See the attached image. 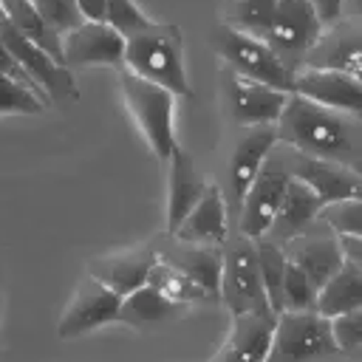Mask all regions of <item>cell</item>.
<instances>
[{"label":"cell","instance_id":"obj_5","mask_svg":"<svg viewBox=\"0 0 362 362\" xmlns=\"http://www.w3.org/2000/svg\"><path fill=\"white\" fill-rule=\"evenodd\" d=\"M209 42L229 71L249 76V79H257V82L277 88L283 93H291V71L257 37H252L240 28H232L226 23H218L209 34Z\"/></svg>","mask_w":362,"mask_h":362},{"label":"cell","instance_id":"obj_34","mask_svg":"<svg viewBox=\"0 0 362 362\" xmlns=\"http://www.w3.org/2000/svg\"><path fill=\"white\" fill-rule=\"evenodd\" d=\"M328 325H331V337L337 342V351L348 354V356H356L359 348H362V311L331 317Z\"/></svg>","mask_w":362,"mask_h":362},{"label":"cell","instance_id":"obj_9","mask_svg":"<svg viewBox=\"0 0 362 362\" xmlns=\"http://www.w3.org/2000/svg\"><path fill=\"white\" fill-rule=\"evenodd\" d=\"M277 147V133L274 124H257V127H246L243 136L235 141L232 147V158H229V175H226V223L235 226L243 195L249 189V184L255 181V175L260 173L263 161L269 158V153Z\"/></svg>","mask_w":362,"mask_h":362},{"label":"cell","instance_id":"obj_10","mask_svg":"<svg viewBox=\"0 0 362 362\" xmlns=\"http://www.w3.org/2000/svg\"><path fill=\"white\" fill-rule=\"evenodd\" d=\"M0 42L11 51V57L45 90V96L51 102H74V99H79L74 74L65 65H59L57 59H51L42 48H37L34 42H28L3 14H0Z\"/></svg>","mask_w":362,"mask_h":362},{"label":"cell","instance_id":"obj_29","mask_svg":"<svg viewBox=\"0 0 362 362\" xmlns=\"http://www.w3.org/2000/svg\"><path fill=\"white\" fill-rule=\"evenodd\" d=\"M274 8H277V0H229L226 25L240 28V31L257 37L269 25Z\"/></svg>","mask_w":362,"mask_h":362},{"label":"cell","instance_id":"obj_37","mask_svg":"<svg viewBox=\"0 0 362 362\" xmlns=\"http://www.w3.org/2000/svg\"><path fill=\"white\" fill-rule=\"evenodd\" d=\"M308 3L314 6L320 23H322V25H331V23L339 20V14H342V3H345V0H308Z\"/></svg>","mask_w":362,"mask_h":362},{"label":"cell","instance_id":"obj_1","mask_svg":"<svg viewBox=\"0 0 362 362\" xmlns=\"http://www.w3.org/2000/svg\"><path fill=\"white\" fill-rule=\"evenodd\" d=\"M277 141L288 144L294 153L337 161L345 167L359 164V119L322 107L297 93L286 96V105L274 122Z\"/></svg>","mask_w":362,"mask_h":362},{"label":"cell","instance_id":"obj_18","mask_svg":"<svg viewBox=\"0 0 362 362\" xmlns=\"http://www.w3.org/2000/svg\"><path fill=\"white\" fill-rule=\"evenodd\" d=\"M359 45L362 34L356 20L331 23V28L317 37L311 51L303 59V68H322V71H342L351 76H359Z\"/></svg>","mask_w":362,"mask_h":362},{"label":"cell","instance_id":"obj_36","mask_svg":"<svg viewBox=\"0 0 362 362\" xmlns=\"http://www.w3.org/2000/svg\"><path fill=\"white\" fill-rule=\"evenodd\" d=\"M0 76H8V79H14V82H20V85H23V88H28L37 99H42L45 105H51V99L45 96V90H42V88H40V85H37V82L23 71V65L11 57V51H8L3 42H0Z\"/></svg>","mask_w":362,"mask_h":362},{"label":"cell","instance_id":"obj_4","mask_svg":"<svg viewBox=\"0 0 362 362\" xmlns=\"http://www.w3.org/2000/svg\"><path fill=\"white\" fill-rule=\"evenodd\" d=\"M334 354L339 351L328 317H320L317 311H280L263 362H317Z\"/></svg>","mask_w":362,"mask_h":362},{"label":"cell","instance_id":"obj_27","mask_svg":"<svg viewBox=\"0 0 362 362\" xmlns=\"http://www.w3.org/2000/svg\"><path fill=\"white\" fill-rule=\"evenodd\" d=\"M147 286H153L158 294H164L167 300H173V303H178V305L218 300L212 291H206L204 286H198L195 280H189L184 272H178L175 266H170V263H164V260H158V257H156V263L150 266Z\"/></svg>","mask_w":362,"mask_h":362},{"label":"cell","instance_id":"obj_32","mask_svg":"<svg viewBox=\"0 0 362 362\" xmlns=\"http://www.w3.org/2000/svg\"><path fill=\"white\" fill-rule=\"evenodd\" d=\"M105 23L113 25L122 37H130L153 25V20L136 6V0H105Z\"/></svg>","mask_w":362,"mask_h":362},{"label":"cell","instance_id":"obj_11","mask_svg":"<svg viewBox=\"0 0 362 362\" xmlns=\"http://www.w3.org/2000/svg\"><path fill=\"white\" fill-rule=\"evenodd\" d=\"M221 85H223V93H226L229 119L240 127L274 124L283 105H286V96H288V93L277 90V88H269L257 79L240 76V74L229 71L226 65L221 71Z\"/></svg>","mask_w":362,"mask_h":362},{"label":"cell","instance_id":"obj_8","mask_svg":"<svg viewBox=\"0 0 362 362\" xmlns=\"http://www.w3.org/2000/svg\"><path fill=\"white\" fill-rule=\"evenodd\" d=\"M272 156V153H269ZM291 175H288V167L283 158H266L260 173L255 175V181L249 184L246 195H243V204H240V212H238V221H235V229L238 235L249 238V240H257L266 235L283 195H286V187H288Z\"/></svg>","mask_w":362,"mask_h":362},{"label":"cell","instance_id":"obj_23","mask_svg":"<svg viewBox=\"0 0 362 362\" xmlns=\"http://www.w3.org/2000/svg\"><path fill=\"white\" fill-rule=\"evenodd\" d=\"M314 311L320 317H339L362 311V263L342 260V266L317 288Z\"/></svg>","mask_w":362,"mask_h":362},{"label":"cell","instance_id":"obj_15","mask_svg":"<svg viewBox=\"0 0 362 362\" xmlns=\"http://www.w3.org/2000/svg\"><path fill=\"white\" fill-rule=\"evenodd\" d=\"M62 62L65 68L79 65H116L124 62V37L107 23H82L62 34Z\"/></svg>","mask_w":362,"mask_h":362},{"label":"cell","instance_id":"obj_31","mask_svg":"<svg viewBox=\"0 0 362 362\" xmlns=\"http://www.w3.org/2000/svg\"><path fill=\"white\" fill-rule=\"evenodd\" d=\"M283 311H314V297L317 288L311 280L286 257V272H283Z\"/></svg>","mask_w":362,"mask_h":362},{"label":"cell","instance_id":"obj_7","mask_svg":"<svg viewBox=\"0 0 362 362\" xmlns=\"http://www.w3.org/2000/svg\"><path fill=\"white\" fill-rule=\"evenodd\" d=\"M221 286L218 300L229 308V314H246V311H272L263 294L257 257H255V240L235 235L226 238L221 246Z\"/></svg>","mask_w":362,"mask_h":362},{"label":"cell","instance_id":"obj_33","mask_svg":"<svg viewBox=\"0 0 362 362\" xmlns=\"http://www.w3.org/2000/svg\"><path fill=\"white\" fill-rule=\"evenodd\" d=\"M48 105L20 82L0 76V113H42Z\"/></svg>","mask_w":362,"mask_h":362},{"label":"cell","instance_id":"obj_13","mask_svg":"<svg viewBox=\"0 0 362 362\" xmlns=\"http://www.w3.org/2000/svg\"><path fill=\"white\" fill-rule=\"evenodd\" d=\"M291 93L354 119H359L362 113V82L359 76H351L342 71L300 68L291 74Z\"/></svg>","mask_w":362,"mask_h":362},{"label":"cell","instance_id":"obj_30","mask_svg":"<svg viewBox=\"0 0 362 362\" xmlns=\"http://www.w3.org/2000/svg\"><path fill=\"white\" fill-rule=\"evenodd\" d=\"M317 218L334 235H362V204H359V198L325 204V206H320Z\"/></svg>","mask_w":362,"mask_h":362},{"label":"cell","instance_id":"obj_17","mask_svg":"<svg viewBox=\"0 0 362 362\" xmlns=\"http://www.w3.org/2000/svg\"><path fill=\"white\" fill-rule=\"evenodd\" d=\"M153 263H156L153 246H133L124 252H113V255H102V257L88 260V274L96 283H102L105 288H110L116 297H124L133 288L147 283Z\"/></svg>","mask_w":362,"mask_h":362},{"label":"cell","instance_id":"obj_20","mask_svg":"<svg viewBox=\"0 0 362 362\" xmlns=\"http://www.w3.org/2000/svg\"><path fill=\"white\" fill-rule=\"evenodd\" d=\"M170 175H167V235L175 232V226L187 218V212L201 201L209 181L198 173L192 156L181 147L170 153Z\"/></svg>","mask_w":362,"mask_h":362},{"label":"cell","instance_id":"obj_3","mask_svg":"<svg viewBox=\"0 0 362 362\" xmlns=\"http://www.w3.org/2000/svg\"><path fill=\"white\" fill-rule=\"evenodd\" d=\"M119 85L127 102V110L133 116V122L139 124L150 153L161 161L170 158V153L178 147L175 144V130H173V107H175V96L156 85L147 82L124 68H119Z\"/></svg>","mask_w":362,"mask_h":362},{"label":"cell","instance_id":"obj_28","mask_svg":"<svg viewBox=\"0 0 362 362\" xmlns=\"http://www.w3.org/2000/svg\"><path fill=\"white\" fill-rule=\"evenodd\" d=\"M255 257H257V272H260V283H263V294L266 303L274 314L283 311V272H286V252L280 243L269 240V238H257L255 240Z\"/></svg>","mask_w":362,"mask_h":362},{"label":"cell","instance_id":"obj_38","mask_svg":"<svg viewBox=\"0 0 362 362\" xmlns=\"http://www.w3.org/2000/svg\"><path fill=\"white\" fill-rule=\"evenodd\" d=\"M339 243V252L345 260L362 263V235H334Z\"/></svg>","mask_w":362,"mask_h":362},{"label":"cell","instance_id":"obj_14","mask_svg":"<svg viewBox=\"0 0 362 362\" xmlns=\"http://www.w3.org/2000/svg\"><path fill=\"white\" fill-rule=\"evenodd\" d=\"M286 167H288V175L303 181L320 198L322 206L334 204V201L359 198V192H362L359 170H354V167L314 158V156H303V153H294V158L286 161Z\"/></svg>","mask_w":362,"mask_h":362},{"label":"cell","instance_id":"obj_6","mask_svg":"<svg viewBox=\"0 0 362 362\" xmlns=\"http://www.w3.org/2000/svg\"><path fill=\"white\" fill-rule=\"evenodd\" d=\"M322 23L308 0H277V8L269 20V25L257 34L260 42L294 74L303 68L305 54L322 34Z\"/></svg>","mask_w":362,"mask_h":362},{"label":"cell","instance_id":"obj_19","mask_svg":"<svg viewBox=\"0 0 362 362\" xmlns=\"http://www.w3.org/2000/svg\"><path fill=\"white\" fill-rule=\"evenodd\" d=\"M226 206H223V189L218 184H209L201 201L187 212V218L175 226L170 238L178 243H195V246H223L226 235Z\"/></svg>","mask_w":362,"mask_h":362},{"label":"cell","instance_id":"obj_26","mask_svg":"<svg viewBox=\"0 0 362 362\" xmlns=\"http://www.w3.org/2000/svg\"><path fill=\"white\" fill-rule=\"evenodd\" d=\"M0 14L28 40L34 42L37 48H42L51 59H57L59 65L62 62V34H57L48 20L31 6V0H0Z\"/></svg>","mask_w":362,"mask_h":362},{"label":"cell","instance_id":"obj_2","mask_svg":"<svg viewBox=\"0 0 362 362\" xmlns=\"http://www.w3.org/2000/svg\"><path fill=\"white\" fill-rule=\"evenodd\" d=\"M124 71L167 88L173 96H189V79L184 71L181 28L175 23H156L144 31L124 37Z\"/></svg>","mask_w":362,"mask_h":362},{"label":"cell","instance_id":"obj_22","mask_svg":"<svg viewBox=\"0 0 362 362\" xmlns=\"http://www.w3.org/2000/svg\"><path fill=\"white\" fill-rule=\"evenodd\" d=\"M320 206H322L320 198L303 181L291 178L288 187H286V195H283V201H280V206H277V212H274V218H272V223H269L263 238H269V240H274L280 246L288 243L291 238L308 232V226L317 221Z\"/></svg>","mask_w":362,"mask_h":362},{"label":"cell","instance_id":"obj_25","mask_svg":"<svg viewBox=\"0 0 362 362\" xmlns=\"http://www.w3.org/2000/svg\"><path fill=\"white\" fill-rule=\"evenodd\" d=\"M187 305H178L173 300H167L164 294H158L153 286H139L130 294L122 297L119 303V322L130 325V328H147V325H158L167 322L178 314H184Z\"/></svg>","mask_w":362,"mask_h":362},{"label":"cell","instance_id":"obj_35","mask_svg":"<svg viewBox=\"0 0 362 362\" xmlns=\"http://www.w3.org/2000/svg\"><path fill=\"white\" fill-rule=\"evenodd\" d=\"M31 6L48 20V25L57 34H68L71 28H76V25L85 23L74 0H31Z\"/></svg>","mask_w":362,"mask_h":362},{"label":"cell","instance_id":"obj_16","mask_svg":"<svg viewBox=\"0 0 362 362\" xmlns=\"http://www.w3.org/2000/svg\"><path fill=\"white\" fill-rule=\"evenodd\" d=\"M274 317V311L232 314V325L223 345L206 362H263L272 342Z\"/></svg>","mask_w":362,"mask_h":362},{"label":"cell","instance_id":"obj_24","mask_svg":"<svg viewBox=\"0 0 362 362\" xmlns=\"http://www.w3.org/2000/svg\"><path fill=\"white\" fill-rule=\"evenodd\" d=\"M156 257L175 266L189 280H195L198 286H204L206 291H212L218 297V286H221V252H218V246H195V243L164 246V249H156Z\"/></svg>","mask_w":362,"mask_h":362},{"label":"cell","instance_id":"obj_12","mask_svg":"<svg viewBox=\"0 0 362 362\" xmlns=\"http://www.w3.org/2000/svg\"><path fill=\"white\" fill-rule=\"evenodd\" d=\"M119 303L122 297H116L110 288H105L102 283H96L90 274L79 280L71 303L65 305L57 334L59 339H76L88 331H96L107 322H119Z\"/></svg>","mask_w":362,"mask_h":362},{"label":"cell","instance_id":"obj_39","mask_svg":"<svg viewBox=\"0 0 362 362\" xmlns=\"http://www.w3.org/2000/svg\"><path fill=\"white\" fill-rule=\"evenodd\" d=\"M82 20L88 23H105V0H74Z\"/></svg>","mask_w":362,"mask_h":362},{"label":"cell","instance_id":"obj_21","mask_svg":"<svg viewBox=\"0 0 362 362\" xmlns=\"http://www.w3.org/2000/svg\"><path fill=\"white\" fill-rule=\"evenodd\" d=\"M286 257L311 280L314 288H320L339 266H342V252L334 235H297L288 243H283Z\"/></svg>","mask_w":362,"mask_h":362}]
</instances>
